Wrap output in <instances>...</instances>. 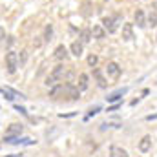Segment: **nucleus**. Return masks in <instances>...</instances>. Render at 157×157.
<instances>
[{
  "label": "nucleus",
  "mask_w": 157,
  "mask_h": 157,
  "mask_svg": "<svg viewBox=\"0 0 157 157\" xmlns=\"http://www.w3.org/2000/svg\"><path fill=\"white\" fill-rule=\"evenodd\" d=\"M4 60H6V68H7V71H9V73H15L17 68H18V55H17L15 51H7Z\"/></svg>",
  "instance_id": "nucleus-1"
},
{
  "label": "nucleus",
  "mask_w": 157,
  "mask_h": 157,
  "mask_svg": "<svg viewBox=\"0 0 157 157\" xmlns=\"http://www.w3.org/2000/svg\"><path fill=\"white\" fill-rule=\"evenodd\" d=\"M119 24H121V17H117V15L106 17V18L102 20V26H104V29H106L108 33H115L117 28H119Z\"/></svg>",
  "instance_id": "nucleus-2"
},
{
  "label": "nucleus",
  "mask_w": 157,
  "mask_h": 157,
  "mask_svg": "<svg viewBox=\"0 0 157 157\" xmlns=\"http://www.w3.org/2000/svg\"><path fill=\"white\" fill-rule=\"evenodd\" d=\"M51 75H53V77L57 78V80H64L66 77H71L73 73H71V71H68V68H66L64 64H57V66L53 68Z\"/></svg>",
  "instance_id": "nucleus-3"
},
{
  "label": "nucleus",
  "mask_w": 157,
  "mask_h": 157,
  "mask_svg": "<svg viewBox=\"0 0 157 157\" xmlns=\"http://www.w3.org/2000/svg\"><path fill=\"white\" fill-rule=\"evenodd\" d=\"M121 66H119L117 62H108L106 64V75L108 77H112V78H119L121 77Z\"/></svg>",
  "instance_id": "nucleus-4"
},
{
  "label": "nucleus",
  "mask_w": 157,
  "mask_h": 157,
  "mask_svg": "<svg viewBox=\"0 0 157 157\" xmlns=\"http://www.w3.org/2000/svg\"><path fill=\"white\" fill-rule=\"evenodd\" d=\"M106 29H104V26L102 24H95L93 26V29H91V35H93V39H97V40H102V39H106Z\"/></svg>",
  "instance_id": "nucleus-5"
},
{
  "label": "nucleus",
  "mask_w": 157,
  "mask_h": 157,
  "mask_svg": "<svg viewBox=\"0 0 157 157\" xmlns=\"http://www.w3.org/2000/svg\"><path fill=\"white\" fill-rule=\"evenodd\" d=\"M53 57H55L57 60H66V59L70 57V53H68V48H66L64 44H60V46H57V49H55V53H53Z\"/></svg>",
  "instance_id": "nucleus-6"
},
{
  "label": "nucleus",
  "mask_w": 157,
  "mask_h": 157,
  "mask_svg": "<svg viewBox=\"0 0 157 157\" xmlns=\"http://www.w3.org/2000/svg\"><path fill=\"white\" fill-rule=\"evenodd\" d=\"M139 150H141L143 154H146V152L152 150V137H150V135H144V137L139 141Z\"/></svg>",
  "instance_id": "nucleus-7"
},
{
  "label": "nucleus",
  "mask_w": 157,
  "mask_h": 157,
  "mask_svg": "<svg viewBox=\"0 0 157 157\" xmlns=\"http://www.w3.org/2000/svg\"><path fill=\"white\" fill-rule=\"evenodd\" d=\"M70 51H71V55H75V57H80V55L84 53V44H82L80 40H75V42H71V46H70Z\"/></svg>",
  "instance_id": "nucleus-8"
},
{
  "label": "nucleus",
  "mask_w": 157,
  "mask_h": 157,
  "mask_svg": "<svg viewBox=\"0 0 157 157\" xmlns=\"http://www.w3.org/2000/svg\"><path fill=\"white\" fill-rule=\"evenodd\" d=\"M133 18H135V24L139 26V28H146L148 24H146V17H144V11L143 9H137L135 11V15H133Z\"/></svg>",
  "instance_id": "nucleus-9"
},
{
  "label": "nucleus",
  "mask_w": 157,
  "mask_h": 157,
  "mask_svg": "<svg viewBox=\"0 0 157 157\" xmlns=\"http://www.w3.org/2000/svg\"><path fill=\"white\" fill-rule=\"evenodd\" d=\"M93 77H95V80H97V84H99V88H106L108 86V80L104 78V75H102V71L101 70H93Z\"/></svg>",
  "instance_id": "nucleus-10"
},
{
  "label": "nucleus",
  "mask_w": 157,
  "mask_h": 157,
  "mask_svg": "<svg viewBox=\"0 0 157 157\" xmlns=\"http://www.w3.org/2000/svg\"><path fill=\"white\" fill-rule=\"evenodd\" d=\"M122 39L124 40H132L133 39V26L132 24H122Z\"/></svg>",
  "instance_id": "nucleus-11"
},
{
  "label": "nucleus",
  "mask_w": 157,
  "mask_h": 157,
  "mask_svg": "<svg viewBox=\"0 0 157 157\" xmlns=\"http://www.w3.org/2000/svg\"><path fill=\"white\" fill-rule=\"evenodd\" d=\"M88 80H90V77H88L86 73H80V75H78V84H77V88L80 90V91L88 90V84H90Z\"/></svg>",
  "instance_id": "nucleus-12"
},
{
  "label": "nucleus",
  "mask_w": 157,
  "mask_h": 157,
  "mask_svg": "<svg viewBox=\"0 0 157 157\" xmlns=\"http://www.w3.org/2000/svg\"><path fill=\"white\" fill-rule=\"evenodd\" d=\"M24 132V126L22 124H11L9 128H7V133L9 135H20Z\"/></svg>",
  "instance_id": "nucleus-13"
},
{
  "label": "nucleus",
  "mask_w": 157,
  "mask_h": 157,
  "mask_svg": "<svg viewBox=\"0 0 157 157\" xmlns=\"http://www.w3.org/2000/svg\"><path fill=\"white\" fill-rule=\"evenodd\" d=\"M110 157H128V154L119 146H112L110 148Z\"/></svg>",
  "instance_id": "nucleus-14"
},
{
  "label": "nucleus",
  "mask_w": 157,
  "mask_h": 157,
  "mask_svg": "<svg viewBox=\"0 0 157 157\" xmlns=\"http://www.w3.org/2000/svg\"><path fill=\"white\" fill-rule=\"evenodd\" d=\"M126 91H128V90H126V88H122V90H119V91H115V93H112V95L108 97V102H115V101H119Z\"/></svg>",
  "instance_id": "nucleus-15"
},
{
  "label": "nucleus",
  "mask_w": 157,
  "mask_h": 157,
  "mask_svg": "<svg viewBox=\"0 0 157 157\" xmlns=\"http://www.w3.org/2000/svg\"><path fill=\"white\" fill-rule=\"evenodd\" d=\"M91 37H93V35H91V31H90V29H82V31H80V42H82V44H88V42H90V40H91Z\"/></svg>",
  "instance_id": "nucleus-16"
},
{
  "label": "nucleus",
  "mask_w": 157,
  "mask_h": 157,
  "mask_svg": "<svg viewBox=\"0 0 157 157\" xmlns=\"http://www.w3.org/2000/svg\"><path fill=\"white\" fill-rule=\"evenodd\" d=\"M51 37H53V26H51V24H48V26L44 28V37H42V39H44V42H49Z\"/></svg>",
  "instance_id": "nucleus-17"
},
{
  "label": "nucleus",
  "mask_w": 157,
  "mask_h": 157,
  "mask_svg": "<svg viewBox=\"0 0 157 157\" xmlns=\"http://www.w3.org/2000/svg\"><path fill=\"white\" fill-rule=\"evenodd\" d=\"M0 93H4L7 101H13V99H15V95H17V91H13L11 88H0Z\"/></svg>",
  "instance_id": "nucleus-18"
},
{
  "label": "nucleus",
  "mask_w": 157,
  "mask_h": 157,
  "mask_svg": "<svg viewBox=\"0 0 157 157\" xmlns=\"http://www.w3.org/2000/svg\"><path fill=\"white\" fill-rule=\"evenodd\" d=\"M148 26H152V28L157 26V11L155 9H152V13H150V17H148Z\"/></svg>",
  "instance_id": "nucleus-19"
},
{
  "label": "nucleus",
  "mask_w": 157,
  "mask_h": 157,
  "mask_svg": "<svg viewBox=\"0 0 157 157\" xmlns=\"http://www.w3.org/2000/svg\"><path fill=\"white\" fill-rule=\"evenodd\" d=\"M26 60H28V51H26V49H22V51H20V55H18V66H24V64H26Z\"/></svg>",
  "instance_id": "nucleus-20"
},
{
  "label": "nucleus",
  "mask_w": 157,
  "mask_h": 157,
  "mask_svg": "<svg viewBox=\"0 0 157 157\" xmlns=\"http://www.w3.org/2000/svg\"><path fill=\"white\" fill-rule=\"evenodd\" d=\"M97 62H99V57L91 53V55L88 57V66H90V68H95V66H97Z\"/></svg>",
  "instance_id": "nucleus-21"
},
{
  "label": "nucleus",
  "mask_w": 157,
  "mask_h": 157,
  "mask_svg": "<svg viewBox=\"0 0 157 157\" xmlns=\"http://www.w3.org/2000/svg\"><path fill=\"white\" fill-rule=\"evenodd\" d=\"M57 84V78L53 77V75H49V77L46 78V86H55Z\"/></svg>",
  "instance_id": "nucleus-22"
},
{
  "label": "nucleus",
  "mask_w": 157,
  "mask_h": 157,
  "mask_svg": "<svg viewBox=\"0 0 157 157\" xmlns=\"http://www.w3.org/2000/svg\"><path fill=\"white\" fill-rule=\"evenodd\" d=\"M4 39H6V29L0 26V40H4Z\"/></svg>",
  "instance_id": "nucleus-23"
},
{
  "label": "nucleus",
  "mask_w": 157,
  "mask_h": 157,
  "mask_svg": "<svg viewBox=\"0 0 157 157\" xmlns=\"http://www.w3.org/2000/svg\"><path fill=\"white\" fill-rule=\"evenodd\" d=\"M40 44H42V40H33V46H35V48H40Z\"/></svg>",
  "instance_id": "nucleus-24"
},
{
  "label": "nucleus",
  "mask_w": 157,
  "mask_h": 157,
  "mask_svg": "<svg viewBox=\"0 0 157 157\" xmlns=\"http://www.w3.org/2000/svg\"><path fill=\"white\" fill-rule=\"evenodd\" d=\"M152 119H157V113H155V115H148V117H146V121H152Z\"/></svg>",
  "instance_id": "nucleus-25"
}]
</instances>
